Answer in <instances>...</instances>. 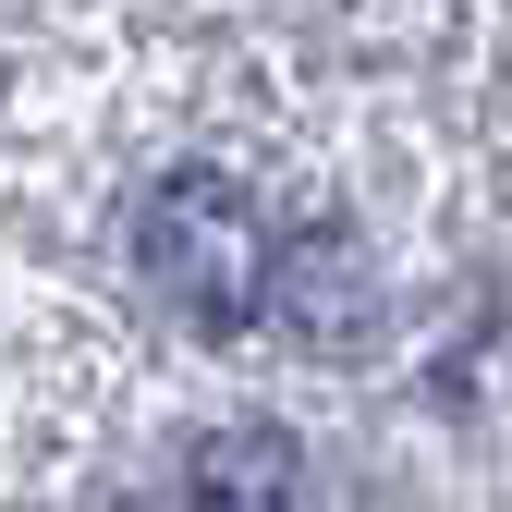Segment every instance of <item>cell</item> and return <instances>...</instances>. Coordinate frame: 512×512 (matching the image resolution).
Instances as JSON below:
<instances>
[{"label": "cell", "instance_id": "cell-1", "mask_svg": "<svg viewBox=\"0 0 512 512\" xmlns=\"http://www.w3.org/2000/svg\"><path fill=\"white\" fill-rule=\"evenodd\" d=\"M269 256H281V220L256 208L232 171H171L159 196L135 208L147 293L183 317V330H208V342H232V330L269 317Z\"/></svg>", "mask_w": 512, "mask_h": 512}, {"label": "cell", "instance_id": "cell-2", "mask_svg": "<svg viewBox=\"0 0 512 512\" xmlns=\"http://www.w3.org/2000/svg\"><path fill=\"white\" fill-rule=\"evenodd\" d=\"M256 330H293L305 354H366L378 342V269L354 232H281L269 256V317Z\"/></svg>", "mask_w": 512, "mask_h": 512}, {"label": "cell", "instance_id": "cell-3", "mask_svg": "<svg viewBox=\"0 0 512 512\" xmlns=\"http://www.w3.org/2000/svg\"><path fill=\"white\" fill-rule=\"evenodd\" d=\"M183 512H317V476L293 452V427H269V415L208 427L196 464H183Z\"/></svg>", "mask_w": 512, "mask_h": 512}]
</instances>
